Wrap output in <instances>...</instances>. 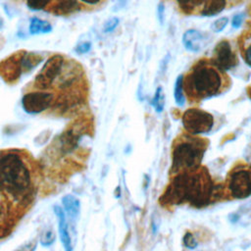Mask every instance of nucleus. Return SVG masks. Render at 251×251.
Instances as JSON below:
<instances>
[{"instance_id": "obj_1", "label": "nucleus", "mask_w": 251, "mask_h": 251, "mask_svg": "<svg viewBox=\"0 0 251 251\" xmlns=\"http://www.w3.org/2000/svg\"><path fill=\"white\" fill-rule=\"evenodd\" d=\"M36 191V172L30 158L21 150L0 152V193L12 211L28 206Z\"/></svg>"}, {"instance_id": "obj_2", "label": "nucleus", "mask_w": 251, "mask_h": 251, "mask_svg": "<svg viewBox=\"0 0 251 251\" xmlns=\"http://www.w3.org/2000/svg\"><path fill=\"white\" fill-rule=\"evenodd\" d=\"M215 186L206 168H199L191 173L176 175L167 186L159 201L163 206H174L182 203L202 208L214 197Z\"/></svg>"}, {"instance_id": "obj_3", "label": "nucleus", "mask_w": 251, "mask_h": 251, "mask_svg": "<svg viewBox=\"0 0 251 251\" xmlns=\"http://www.w3.org/2000/svg\"><path fill=\"white\" fill-rule=\"evenodd\" d=\"M231 80L212 59L198 60L182 77L183 92L190 102L196 103L226 92Z\"/></svg>"}, {"instance_id": "obj_4", "label": "nucleus", "mask_w": 251, "mask_h": 251, "mask_svg": "<svg viewBox=\"0 0 251 251\" xmlns=\"http://www.w3.org/2000/svg\"><path fill=\"white\" fill-rule=\"evenodd\" d=\"M207 148V141L191 134H183L176 138L172 152L171 173L178 175L191 173L201 167Z\"/></svg>"}, {"instance_id": "obj_5", "label": "nucleus", "mask_w": 251, "mask_h": 251, "mask_svg": "<svg viewBox=\"0 0 251 251\" xmlns=\"http://www.w3.org/2000/svg\"><path fill=\"white\" fill-rule=\"evenodd\" d=\"M182 125L188 134L208 133L214 126V117L201 109H188L183 113Z\"/></svg>"}, {"instance_id": "obj_6", "label": "nucleus", "mask_w": 251, "mask_h": 251, "mask_svg": "<svg viewBox=\"0 0 251 251\" xmlns=\"http://www.w3.org/2000/svg\"><path fill=\"white\" fill-rule=\"evenodd\" d=\"M56 102V95L50 90L35 89L23 96L22 106L28 114H39L48 110Z\"/></svg>"}, {"instance_id": "obj_7", "label": "nucleus", "mask_w": 251, "mask_h": 251, "mask_svg": "<svg viewBox=\"0 0 251 251\" xmlns=\"http://www.w3.org/2000/svg\"><path fill=\"white\" fill-rule=\"evenodd\" d=\"M64 58L60 55H55L49 58L34 79V88L39 90H49L50 86L61 75L64 69Z\"/></svg>"}, {"instance_id": "obj_8", "label": "nucleus", "mask_w": 251, "mask_h": 251, "mask_svg": "<svg viewBox=\"0 0 251 251\" xmlns=\"http://www.w3.org/2000/svg\"><path fill=\"white\" fill-rule=\"evenodd\" d=\"M228 189L234 198L243 199L251 196V171L238 169L230 173Z\"/></svg>"}, {"instance_id": "obj_9", "label": "nucleus", "mask_w": 251, "mask_h": 251, "mask_svg": "<svg viewBox=\"0 0 251 251\" xmlns=\"http://www.w3.org/2000/svg\"><path fill=\"white\" fill-rule=\"evenodd\" d=\"M212 60L224 71L234 68L238 63L235 52L226 40H223L218 43L214 49V58Z\"/></svg>"}, {"instance_id": "obj_10", "label": "nucleus", "mask_w": 251, "mask_h": 251, "mask_svg": "<svg viewBox=\"0 0 251 251\" xmlns=\"http://www.w3.org/2000/svg\"><path fill=\"white\" fill-rule=\"evenodd\" d=\"M53 211L58 219V232H59V237H60L62 246L65 251H73L74 245H73L72 236L70 234V229H69L70 227L68 225L66 214L63 208L59 205H55L53 207Z\"/></svg>"}, {"instance_id": "obj_11", "label": "nucleus", "mask_w": 251, "mask_h": 251, "mask_svg": "<svg viewBox=\"0 0 251 251\" xmlns=\"http://www.w3.org/2000/svg\"><path fill=\"white\" fill-rule=\"evenodd\" d=\"M62 208L66 214L67 220L70 221L71 225L75 226L80 213L79 199L73 194H67L62 198Z\"/></svg>"}, {"instance_id": "obj_12", "label": "nucleus", "mask_w": 251, "mask_h": 251, "mask_svg": "<svg viewBox=\"0 0 251 251\" xmlns=\"http://www.w3.org/2000/svg\"><path fill=\"white\" fill-rule=\"evenodd\" d=\"M202 42V34L195 29L187 30L182 36V43L185 46V48L193 52H197L201 49Z\"/></svg>"}, {"instance_id": "obj_13", "label": "nucleus", "mask_w": 251, "mask_h": 251, "mask_svg": "<svg viewBox=\"0 0 251 251\" xmlns=\"http://www.w3.org/2000/svg\"><path fill=\"white\" fill-rule=\"evenodd\" d=\"M239 50L242 58L251 67V30H245L238 38Z\"/></svg>"}, {"instance_id": "obj_14", "label": "nucleus", "mask_w": 251, "mask_h": 251, "mask_svg": "<svg viewBox=\"0 0 251 251\" xmlns=\"http://www.w3.org/2000/svg\"><path fill=\"white\" fill-rule=\"evenodd\" d=\"M207 0H176L178 8L184 14H200Z\"/></svg>"}, {"instance_id": "obj_15", "label": "nucleus", "mask_w": 251, "mask_h": 251, "mask_svg": "<svg viewBox=\"0 0 251 251\" xmlns=\"http://www.w3.org/2000/svg\"><path fill=\"white\" fill-rule=\"evenodd\" d=\"M79 6L77 0H54L53 11L57 14H69Z\"/></svg>"}, {"instance_id": "obj_16", "label": "nucleus", "mask_w": 251, "mask_h": 251, "mask_svg": "<svg viewBox=\"0 0 251 251\" xmlns=\"http://www.w3.org/2000/svg\"><path fill=\"white\" fill-rule=\"evenodd\" d=\"M226 7V0H207L200 14L203 16H214L222 12Z\"/></svg>"}, {"instance_id": "obj_17", "label": "nucleus", "mask_w": 251, "mask_h": 251, "mask_svg": "<svg viewBox=\"0 0 251 251\" xmlns=\"http://www.w3.org/2000/svg\"><path fill=\"white\" fill-rule=\"evenodd\" d=\"M52 30V25L41 19L32 18L29 24V32L31 34H39V33H47Z\"/></svg>"}, {"instance_id": "obj_18", "label": "nucleus", "mask_w": 251, "mask_h": 251, "mask_svg": "<svg viewBox=\"0 0 251 251\" xmlns=\"http://www.w3.org/2000/svg\"><path fill=\"white\" fill-rule=\"evenodd\" d=\"M55 241H56V233L52 227L45 228L39 236V243L43 247H50L55 243Z\"/></svg>"}, {"instance_id": "obj_19", "label": "nucleus", "mask_w": 251, "mask_h": 251, "mask_svg": "<svg viewBox=\"0 0 251 251\" xmlns=\"http://www.w3.org/2000/svg\"><path fill=\"white\" fill-rule=\"evenodd\" d=\"M182 75H178L175 84V100L178 106H182L185 101L182 87Z\"/></svg>"}, {"instance_id": "obj_20", "label": "nucleus", "mask_w": 251, "mask_h": 251, "mask_svg": "<svg viewBox=\"0 0 251 251\" xmlns=\"http://www.w3.org/2000/svg\"><path fill=\"white\" fill-rule=\"evenodd\" d=\"M164 104H165V99H164V94H163V89L162 87H158L155 95L152 99V106L155 108V110L160 113L164 109Z\"/></svg>"}, {"instance_id": "obj_21", "label": "nucleus", "mask_w": 251, "mask_h": 251, "mask_svg": "<svg viewBox=\"0 0 251 251\" xmlns=\"http://www.w3.org/2000/svg\"><path fill=\"white\" fill-rule=\"evenodd\" d=\"M52 0H26V5L30 10L39 11L46 8Z\"/></svg>"}, {"instance_id": "obj_22", "label": "nucleus", "mask_w": 251, "mask_h": 251, "mask_svg": "<svg viewBox=\"0 0 251 251\" xmlns=\"http://www.w3.org/2000/svg\"><path fill=\"white\" fill-rule=\"evenodd\" d=\"M182 242L183 245L188 248V249H195L198 246V242L196 240V238L194 237L193 233L186 231L182 237Z\"/></svg>"}, {"instance_id": "obj_23", "label": "nucleus", "mask_w": 251, "mask_h": 251, "mask_svg": "<svg viewBox=\"0 0 251 251\" xmlns=\"http://www.w3.org/2000/svg\"><path fill=\"white\" fill-rule=\"evenodd\" d=\"M38 245V239L37 238H31L22 245H20L15 251H35Z\"/></svg>"}, {"instance_id": "obj_24", "label": "nucleus", "mask_w": 251, "mask_h": 251, "mask_svg": "<svg viewBox=\"0 0 251 251\" xmlns=\"http://www.w3.org/2000/svg\"><path fill=\"white\" fill-rule=\"evenodd\" d=\"M13 229V224L11 221L2 222L0 224V238H4L8 236Z\"/></svg>"}, {"instance_id": "obj_25", "label": "nucleus", "mask_w": 251, "mask_h": 251, "mask_svg": "<svg viewBox=\"0 0 251 251\" xmlns=\"http://www.w3.org/2000/svg\"><path fill=\"white\" fill-rule=\"evenodd\" d=\"M228 22V19L227 18H221L219 20H217L216 22H214V24L212 25V29L215 31V32H219L221 30H223L225 28V26L226 25Z\"/></svg>"}, {"instance_id": "obj_26", "label": "nucleus", "mask_w": 251, "mask_h": 251, "mask_svg": "<svg viewBox=\"0 0 251 251\" xmlns=\"http://www.w3.org/2000/svg\"><path fill=\"white\" fill-rule=\"evenodd\" d=\"M78 3L87 6V7H98L106 0H77Z\"/></svg>"}, {"instance_id": "obj_27", "label": "nucleus", "mask_w": 251, "mask_h": 251, "mask_svg": "<svg viewBox=\"0 0 251 251\" xmlns=\"http://www.w3.org/2000/svg\"><path fill=\"white\" fill-rule=\"evenodd\" d=\"M118 24H119V20H118L117 18H113V19L109 20V21L105 24L104 30H105L106 32L111 31V30H113V29L117 26V25H118Z\"/></svg>"}, {"instance_id": "obj_28", "label": "nucleus", "mask_w": 251, "mask_h": 251, "mask_svg": "<svg viewBox=\"0 0 251 251\" xmlns=\"http://www.w3.org/2000/svg\"><path fill=\"white\" fill-rule=\"evenodd\" d=\"M90 46H91V44L89 43V42H84V43H82V44H80V45H78L77 46V48H76V52H78V53H86L89 49H90Z\"/></svg>"}, {"instance_id": "obj_29", "label": "nucleus", "mask_w": 251, "mask_h": 251, "mask_svg": "<svg viewBox=\"0 0 251 251\" xmlns=\"http://www.w3.org/2000/svg\"><path fill=\"white\" fill-rule=\"evenodd\" d=\"M242 20H243V15L242 14L234 16L233 19H232V25L234 27H238L240 25V24L242 23Z\"/></svg>"}, {"instance_id": "obj_30", "label": "nucleus", "mask_w": 251, "mask_h": 251, "mask_svg": "<svg viewBox=\"0 0 251 251\" xmlns=\"http://www.w3.org/2000/svg\"><path fill=\"white\" fill-rule=\"evenodd\" d=\"M230 217H232V223H235V222H237V220L239 219V217H238L236 214H232Z\"/></svg>"}, {"instance_id": "obj_31", "label": "nucleus", "mask_w": 251, "mask_h": 251, "mask_svg": "<svg viewBox=\"0 0 251 251\" xmlns=\"http://www.w3.org/2000/svg\"><path fill=\"white\" fill-rule=\"evenodd\" d=\"M250 167H251V165H250Z\"/></svg>"}]
</instances>
